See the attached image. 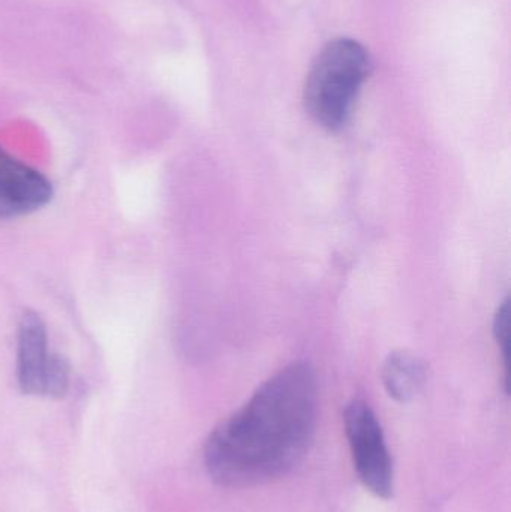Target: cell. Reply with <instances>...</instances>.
I'll return each mask as SVG.
<instances>
[{
	"mask_svg": "<svg viewBox=\"0 0 511 512\" xmlns=\"http://www.w3.org/2000/svg\"><path fill=\"white\" fill-rule=\"evenodd\" d=\"M318 411L317 375L291 363L270 376L204 445V465L228 489L263 486L293 471L308 454Z\"/></svg>",
	"mask_w": 511,
	"mask_h": 512,
	"instance_id": "cell-1",
	"label": "cell"
},
{
	"mask_svg": "<svg viewBox=\"0 0 511 512\" xmlns=\"http://www.w3.org/2000/svg\"><path fill=\"white\" fill-rule=\"evenodd\" d=\"M369 71L371 59L359 41H330L312 63L306 78L303 101L312 120L327 131L344 128Z\"/></svg>",
	"mask_w": 511,
	"mask_h": 512,
	"instance_id": "cell-2",
	"label": "cell"
},
{
	"mask_svg": "<svg viewBox=\"0 0 511 512\" xmlns=\"http://www.w3.org/2000/svg\"><path fill=\"white\" fill-rule=\"evenodd\" d=\"M344 424L360 483L377 498L389 499L393 493L395 474L392 456L377 415L368 403L354 400L345 409Z\"/></svg>",
	"mask_w": 511,
	"mask_h": 512,
	"instance_id": "cell-3",
	"label": "cell"
},
{
	"mask_svg": "<svg viewBox=\"0 0 511 512\" xmlns=\"http://www.w3.org/2000/svg\"><path fill=\"white\" fill-rule=\"evenodd\" d=\"M17 379L27 396L62 399L68 393V363L51 354L47 328L33 312L24 313L18 327Z\"/></svg>",
	"mask_w": 511,
	"mask_h": 512,
	"instance_id": "cell-4",
	"label": "cell"
},
{
	"mask_svg": "<svg viewBox=\"0 0 511 512\" xmlns=\"http://www.w3.org/2000/svg\"><path fill=\"white\" fill-rule=\"evenodd\" d=\"M51 197L53 186L47 177L0 147V219L30 215L47 206Z\"/></svg>",
	"mask_w": 511,
	"mask_h": 512,
	"instance_id": "cell-5",
	"label": "cell"
},
{
	"mask_svg": "<svg viewBox=\"0 0 511 512\" xmlns=\"http://www.w3.org/2000/svg\"><path fill=\"white\" fill-rule=\"evenodd\" d=\"M428 379L425 363L408 351L389 355L383 367V382L390 397L401 403L416 399Z\"/></svg>",
	"mask_w": 511,
	"mask_h": 512,
	"instance_id": "cell-6",
	"label": "cell"
},
{
	"mask_svg": "<svg viewBox=\"0 0 511 512\" xmlns=\"http://www.w3.org/2000/svg\"><path fill=\"white\" fill-rule=\"evenodd\" d=\"M494 337L498 349L503 355L504 367H506V379H509V357H510V301L509 298L498 307L494 318Z\"/></svg>",
	"mask_w": 511,
	"mask_h": 512,
	"instance_id": "cell-7",
	"label": "cell"
}]
</instances>
